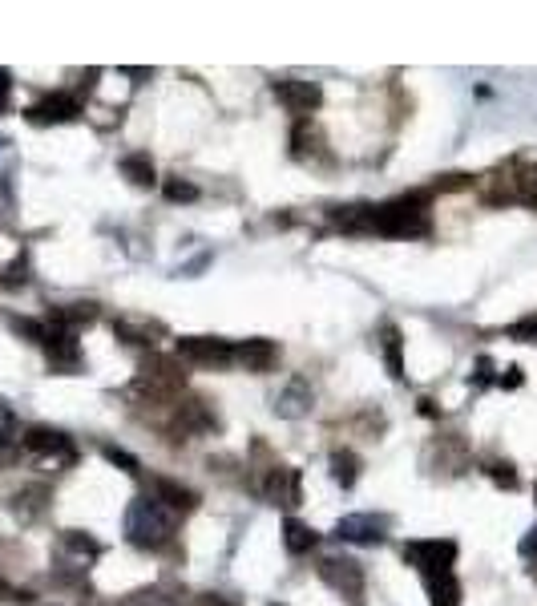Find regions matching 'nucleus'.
Returning a JSON list of instances; mask_svg holds the SVG:
<instances>
[{"mask_svg": "<svg viewBox=\"0 0 537 606\" xmlns=\"http://www.w3.org/2000/svg\"><path fill=\"white\" fill-rule=\"evenodd\" d=\"M126 538L142 550H158L174 538V514L162 501H154L150 493H142V497L130 501V510H126Z\"/></svg>", "mask_w": 537, "mask_h": 606, "instance_id": "nucleus-1", "label": "nucleus"}, {"mask_svg": "<svg viewBox=\"0 0 537 606\" xmlns=\"http://www.w3.org/2000/svg\"><path fill=\"white\" fill-rule=\"evenodd\" d=\"M433 219H428V198L424 194H404V198H392L384 207H376V227L380 235H392V239H416V235H428Z\"/></svg>", "mask_w": 537, "mask_h": 606, "instance_id": "nucleus-2", "label": "nucleus"}, {"mask_svg": "<svg viewBox=\"0 0 537 606\" xmlns=\"http://www.w3.org/2000/svg\"><path fill=\"white\" fill-rule=\"evenodd\" d=\"M271 89H275V97H279V106L291 110V114H299V118L315 114L319 101H324V89H319L315 81H303V77H279Z\"/></svg>", "mask_w": 537, "mask_h": 606, "instance_id": "nucleus-3", "label": "nucleus"}, {"mask_svg": "<svg viewBox=\"0 0 537 606\" xmlns=\"http://www.w3.org/2000/svg\"><path fill=\"white\" fill-rule=\"evenodd\" d=\"M404 558L412 566H420V574H433V570H453V558H457V542H441V538H428V542H408L404 546Z\"/></svg>", "mask_w": 537, "mask_h": 606, "instance_id": "nucleus-4", "label": "nucleus"}, {"mask_svg": "<svg viewBox=\"0 0 537 606\" xmlns=\"http://www.w3.org/2000/svg\"><path fill=\"white\" fill-rule=\"evenodd\" d=\"M319 578H324L344 598H356L364 590V570L352 558H324V562H319Z\"/></svg>", "mask_w": 537, "mask_h": 606, "instance_id": "nucleus-5", "label": "nucleus"}, {"mask_svg": "<svg viewBox=\"0 0 537 606\" xmlns=\"http://www.w3.org/2000/svg\"><path fill=\"white\" fill-rule=\"evenodd\" d=\"M384 530H388V518H376V514H348L336 522V538L352 546H376L384 542Z\"/></svg>", "mask_w": 537, "mask_h": 606, "instance_id": "nucleus-6", "label": "nucleus"}, {"mask_svg": "<svg viewBox=\"0 0 537 606\" xmlns=\"http://www.w3.org/2000/svg\"><path fill=\"white\" fill-rule=\"evenodd\" d=\"M77 114H81V101L73 93H49V97L37 101V106H29L33 126H61V122H73Z\"/></svg>", "mask_w": 537, "mask_h": 606, "instance_id": "nucleus-7", "label": "nucleus"}, {"mask_svg": "<svg viewBox=\"0 0 537 606\" xmlns=\"http://www.w3.org/2000/svg\"><path fill=\"white\" fill-rule=\"evenodd\" d=\"M178 356H186L194 364H227V360H235V348L227 340H214V336H182Z\"/></svg>", "mask_w": 537, "mask_h": 606, "instance_id": "nucleus-8", "label": "nucleus"}, {"mask_svg": "<svg viewBox=\"0 0 537 606\" xmlns=\"http://www.w3.org/2000/svg\"><path fill=\"white\" fill-rule=\"evenodd\" d=\"M41 348H45L49 364H53V368H61V372H73V368L81 364V344H77V336H73V332H65V328H45Z\"/></svg>", "mask_w": 537, "mask_h": 606, "instance_id": "nucleus-9", "label": "nucleus"}, {"mask_svg": "<svg viewBox=\"0 0 537 606\" xmlns=\"http://www.w3.org/2000/svg\"><path fill=\"white\" fill-rule=\"evenodd\" d=\"M25 449L37 453V457H61V461H73V457H77L73 445H69V437H65L61 429H45V425H33V429L25 433Z\"/></svg>", "mask_w": 537, "mask_h": 606, "instance_id": "nucleus-10", "label": "nucleus"}, {"mask_svg": "<svg viewBox=\"0 0 537 606\" xmlns=\"http://www.w3.org/2000/svg\"><path fill=\"white\" fill-rule=\"evenodd\" d=\"M307 409H311V384L303 376L287 380V388L275 396V413L287 421H299V417H307Z\"/></svg>", "mask_w": 537, "mask_h": 606, "instance_id": "nucleus-11", "label": "nucleus"}, {"mask_svg": "<svg viewBox=\"0 0 537 606\" xmlns=\"http://www.w3.org/2000/svg\"><path fill=\"white\" fill-rule=\"evenodd\" d=\"M263 493H267V501H275V505H299V469L275 465L271 477H267V485H263Z\"/></svg>", "mask_w": 537, "mask_h": 606, "instance_id": "nucleus-12", "label": "nucleus"}, {"mask_svg": "<svg viewBox=\"0 0 537 606\" xmlns=\"http://www.w3.org/2000/svg\"><path fill=\"white\" fill-rule=\"evenodd\" d=\"M235 360L247 368V372H267L275 360H279V348L271 340H243L235 348Z\"/></svg>", "mask_w": 537, "mask_h": 606, "instance_id": "nucleus-13", "label": "nucleus"}, {"mask_svg": "<svg viewBox=\"0 0 537 606\" xmlns=\"http://www.w3.org/2000/svg\"><path fill=\"white\" fill-rule=\"evenodd\" d=\"M424 590L433 598V606H461V582L453 578V570L424 574Z\"/></svg>", "mask_w": 537, "mask_h": 606, "instance_id": "nucleus-14", "label": "nucleus"}, {"mask_svg": "<svg viewBox=\"0 0 537 606\" xmlns=\"http://www.w3.org/2000/svg\"><path fill=\"white\" fill-rule=\"evenodd\" d=\"M150 497H154V501H162L170 514H186V510H194V505H198V497H194L190 489H182L178 481H166V477H158V481H154Z\"/></svg>", "mask_w": 537, "mask_h": 606, "instance_id": "nucleus-15", "label": "nucleus"}, {"mask_svg": "<svg viewBox=\"0 0 537 606\" xmlns=\"http://www.w3.org/2000/svg\"><path fill=\"white\" fill-rule=\"evenodd\" d=\"M315 542H319V534H315L311 526H303L299 518H287V522H283V546H287V554L299 558V554H307Z\"/></svg>", "mask_w": 537, "mask_h": 606, "instance_id": "nucleus-16", "label": "nucleus"}, {"mask_svg": "<svg viewBox=\"0 0 537 606\" xmlns=\"http://www.w3.org/2000/svg\"><path fill=\"white\" fill-rule=\"evenodd\" d=\"M332 219H336V227H344V231H372V227H376V207H368V202H356V207H340Z\"/></svg>", "mask_w": 537, "mask_h": 606, "instance_id": "nucleus-17", "label": "nucleus"}, {"mask_svg": "<svg viewBox=\"0 0 537 606\" xmlns=\"http://www.w3.org/2000/svg\"><path fill=\"white\" fill-rule=\"evenodd\" d=\"M332 477H336L344 489H352V485L360 481V457L348 453V449H336V453H332Z\"/></svg>", "mask_w": 537, "mask_h": 606, "instance_id": "nucleus-18", "label": "nucleus"}, {"mask_svg": "<svg viewBox=\"0 0 537 606\" xmlns=\"http://www.w3.org/2000/svg\"><path fill=\"white\" fill-rule=\"evenodd\" d=\"M122 174L138 186H150L154 182V162L146 154H130V158H122Z\"/></svg>", "mask_w": 537, "mask_h": 606, "instance_id": "nucleus-19", "label": "nucleus"}, {"mask_svg": "<svg viewBox=\"0 0 537 606\" xmlns=\"http://www.w3.org/2000/svg\"><path fill=\"white\" fill-rule=\"evenodd\" d=\"M45 497H49V489H41V485H33V489H25V493H17V505H13V510H17L21 518H37V514L45 510Z\"/></svg>", "mask_w": 537, "mask_h": 606, "instance_id": "nucleus-20", "label": "nucleus"}, {"mask_svg": "<svg viewBox=\"0 0 537 606\" xmlns=\"http://www.w3.org/2000/svg\"><path fill=\"white\" fill-rule=\"evenodd\" d=\"M114 332H118L126 344H154L150 336H154V332H162V328H158V324H134V320H118V324H114Z\"/></svg>", "mask_w": 537, "mask_h": 606, "instance_id": "nucleus-21", "label": "nucleus"}, {"mask_svg": "<svg viewBox=\"0 0 537 606\" xmlns=\"http://www.w3.org/2000/svg\"><path fill=\"white\" fill-rule=\"evenodd\" d=\"M384 360H388V372L392 376H404V360H400V332L388 328L384 332Z\"/></svg>", "mask_w": 537, "mask_h": 606, "instance_id": "nucleus-22", "label": "nucleus"}, {"mask_svg": "<svg viewBox=\"0 0 537 606\" xmlns=\"http://www.w3.org/2000/svg\"><path fill=\"white\" fill-rule=\"evenodd\" d=\"M61 546L73 550V554H81V558H97V554H101V546H97L93 538H85L81 530H69V534L61 538Z\"/></svg>", "mask_w": 537, "mask_h": 606, "instance_id": "nucleus-23", "label": "nucleus"}, {"mask_svg": "<svg viewBox=\"0 0 537 606\" xmlns=\"http://www.w3.org/2000/svg\"><path fill=\"white\" fill-rule=\"evenodd\" d=\"M13 437H17V417H13L9 404L0 400V453H5V449L13 445Z\"/></svg>", "mask_w": 537, "mask_h": 606, "instance_id": "nucleus-24", "label": "nucleus"}, {"mask_svg": "<svg viewBox=\"0 0 537 606\" xmlns=\"http://www.w3.org/2000/svg\"><path fill=\"white\" fill-rule=\"evenodd\" d=\"M166 198H170V202H194V198H198V186H194V182H182V178H170V182H166Z\"/></svg>", "mask_w": 537, "mask_h": 606, "instance_id": "nucleus-25", "label": "nucleus"}, {"mask_svg": "<svg viewBox=\"0 0 537 606\" xmlns=\"http://www.w3.org/2000/svg\"><path fill=\"white\" fill-rule=\"evenodd\" d=\"M509 336H513V340H537V312L525 316V320H517V324L509 328Z\"/></svg>", "mask_w": 537, "mask_h": 606, "instance_id": "nucleus-26", "label": "nucleus"}, {"mask_svg": "<svg viewBox=\"0 0 537 606\" xmlns=\"http://www.w3.org/2000/svg\"><path fill=\"white\" fill-rule=\"evenodd\" d=\"M489 477L497 481V485H505V489H517V473H513V465H489Z\"/></svg>", "mask_w": 537, "mask_h": 606, "instance_id": "nucleus-27", "label": "nucleus"}, {"mask_svg": "<svg viewBox=\"0 0 537 606\" xmlns=\"http://www.w3.org/2000/svg\"><path fill=\"white\" fill-rule=\"evenodd\" d=\"M101 453H105V457H110V461H114V465H122V469H126V473H138V461H134V457H130V453H126V449H114V445H105V449H101Z\"/></svg>", "mask_w": 537, "mask_h": 606, "instance_id": "nucleus-28", "label": "nucleus"}, {"mask_svg": "<svg viewBox=\"0 0 537 606\" xmlns=\"http://www.w3.org/2000/svg\"><path fill=\"white\" fill-rule=\"evenodd\" d=\"M9 93H13V77H9V69H0V114L9 110Z\"/></svg>", "mask_w": 537, "mask_h": 606, "instance_id": "nucleus-29", "label": "nucleus"}, {"mask_svg": "<svg viewBox=\"0 0 537 606\" xmlns=\"http://www.w3.org/2000/svg\"><path fill=\"white\" fill-rule=\"evenodd\" d=\"M501 384H505V388H517V384H521V376H517V368H509V376H501Z\"/></svg>", "mask_w": 537, "mask_h": 606, "instance_id": "nucleus-30", "label": "nucleus"}, {"mask_svg": "<svg viewBox=\"0 0 537 606\" xmlns=\"http://www.w3.org/2000/svg\"><path fill=\"white\" fill-rule=\"evenodd\" d=\"M5 598H25V594H17L13 586H5V582H0V602H5Z\"/></svg>", "mask_w": 537, "mask_h": 606, "instance_id": "nucleus-31", "label": "nucleus"}, {"mask_svg": "<svg viewBox=\"0 0 537 606\" xmlns=\"http://www.w3.org/2000/svg\"><path fill=\"white\" fill-rule=\"evenodd\" d=\"M271 606H279V602H271Z\"/></svg>", "mask_w": 537, "mask_h": 606, "instance_id": "nucleus-32", "label": "nucleus"}]
</instances>
